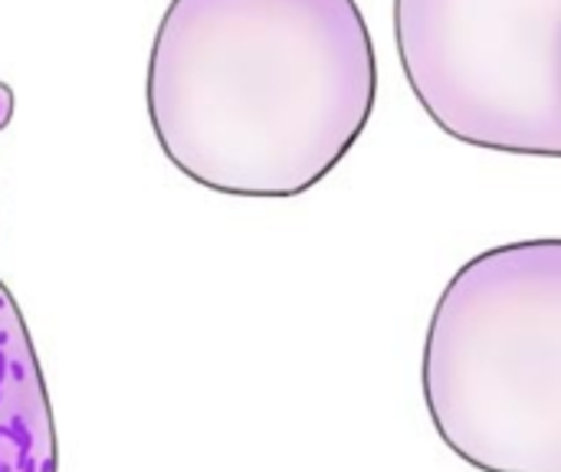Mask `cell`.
<instances>
[{
  "label": "cell",
  "mask_w": 561,
  "mask_h": 472,
  "mask_svg": "<svg viewBox=\"0 0 561 472\" xmlns=\"http://www.w3.org/2000/svg\"><path fill=\"white\" fill-rule=\"evenodd\" d=\"M378 66L355 0H171L148 56L164 158L230 197H299L371 122Z\"/></svg>",
  "instance_id": "6da1fadb"
},
{
  "label": "cell",
  "mask_w": 561,
  "mask_h": 472,
  "mask_svg": "<svg viewBox=\"0 0 561 472\" xmlns=\"http://www.w3.org/2000/svg\"><path fill=\"white\" fill-rule=\"evenodd\" d=\"M421 388L444 447L480 472H561V240L463 263L440 292Z\"/></svg>",
  "instance_id": "7a4b0ae2"
},
{
  "label": "cell",
  "mask_w": 561,
  "mask_h": 472,
  "mask_svg": "<svg viewBox=\"0 0 561 472\" xmlns=\"http://www.w3.org/2000/svg\"><path fill=\"white\" fill-rule=\"evenodd\" d=\"M404 76L450 138L561 154V0H394Z\"/></svg>",
  "instance_id": "3957f363"
},
{
  "label": "cell",
  "mask_w": 561,
  "mask_h": 472,
  "mask_svg": "<svg viewBox=\"0 0 561 472\" xmlns=\"http://www.w3.org/2000/svg\"><path fill=\"white\" fill-rule=\"evenodd\" d=\"M0 472H59V437L26 319L0 279Z\"/></svg>",
  "instance_id": "277c9868"
},
{
  "label": "cell",
  "mask_w": 561,
  "mask_h": 472,
  "mask_svg": "<svg viewBox=\"0 0 561 472\" xmlns=\"http://www.w3.org/2000/svg\"><path fill=\"white\" fill-rule=\"evenodd\" d=\"M13 105H16V99H13L10 82H0V131L10 128V122H13Z\"/></svg>",
  "instance_id": "5b68a950"
}]
</instances>
